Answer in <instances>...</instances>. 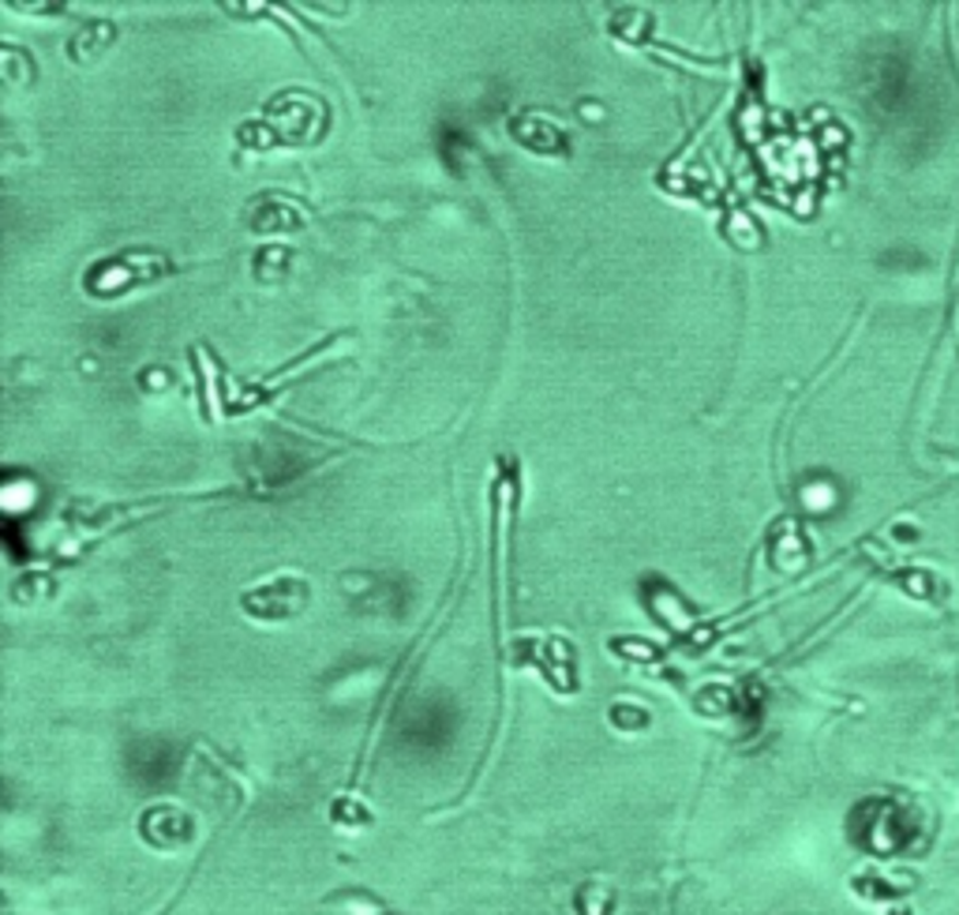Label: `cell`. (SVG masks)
<instances>
[{
	"mask_svg": "<svg viewBox=\"0 0 959 915\" xmlns=\"http://www.w3.org/2000/svg\"><path fill=\"white\" fill-rule=\"evenodd\" d=\"M139 833H143V841L151 844V848L177 852L191 837H196V822H191L188 811H180V807L165 803V807H151V811L143 814V822H139Z\"/></svg>",
	"mask_w": 959,
	"mask_h": 915,
	"instance_id": "obj_1",
	"label": "cell"
},
{
	"mask_svg": "<svg viewBox=\"0 0 959 915\" xmlns=\"http://www.w3.org/2000/svg\"><path fill=\"white\" fill-rule=\"evenodd\" d=\"M510 131H514L517 139H522L529 151H540V154H562L566 151V136L548 125V120H536V117H517L514 125H510Z\"/></svg>",
	"mask_w": 959,
	"mask_h": 915,
	"instance_id": "obj_3",
	"label": "cell"
},
{
	"mask_svg": "<svg viewBox=\"0 0 959 915\" xmlns=\"http://www.w3.org/2000/svg\"><path fill=\"white\" fill-rule=\"evenodd\" d=\"M307 601V586L304 582H274L270 589H255V593L244 597V609L259 619H285V615L301 612Z\"/></svg>",
	"mask_w": 959,
	"mask_h": 915,
	"instance_id": "obj_2",
	"label": "cell"
},
{
	"mask_svg": "<svg viewBox=\"0 0 959 915\" xmlns=\"http://www.w3.org/2000/svg\"><path fill=\"white\" fill-rule=\"evenodd\" d=\"M607 720H611L615 728H622V732H641V728H648V709L633 706V702H615L611 709H607Z\"/></svg>",
	"mask_w": 959,
	"mask_h": 915,
	"instance_id": "obj_4",
	"label": "cell"
}]
</instances>
